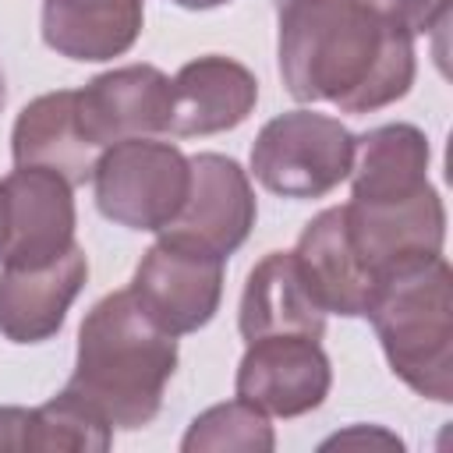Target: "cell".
I'll use <instances>...</instances> for the list:
<instances>
[{
    "mask_svg": "<svg viewBox=\"0 0 453 453\" xmlns=\"http://www.w3.org/2000/svg\"><path fill=\"white\" fill-rule=\"evenodd\" d=\"M280 71L294 99H329L365 113L400 99L414 78L411 32L368 0H287Z\"/></svg>",
    "mask_w": 453,
    "mask_h": 453,
    "instance_id": "cell-1",
    "label": "cell"
},
{
    "mask_svg": "<svg viewBox=\"0 0 453 453\" xmlns=\"http://www.w3.org/2000/svg\"><path fill=\"white\" fill-rule=\"evenodd\" d=\"M177 365V340L156 326L131 290L103 297L78 333V365L67 393L120 428L152 421Z\"/></svg>",
    "mask_w": 453,
    "mask_h": 453,
    "instance_id": "cell-2",
    "label": "cell"
},
{
    "mask_svg": "<svg viewBox=\"0 0 453 453\" xmlns=\"http://www.w3.org/2000/svg\"><path fill=\"white\" fill-rule=\"evenodd\" d=\"M365 315L393 372L418 393L449 400V269L439 255L396 262L375 276Z\"/></svg>",
    "mask_w": 453,
    "mask_h": 453,
    "instance_id": "cell-3",
    "label": "cell"
},
{
    "mask_svg": "<svg viewBox=\"0 0 453 453\" xmlns=\"http://www.w3.org/2000/svg\"><path fill=\"white\" fill-rule=\"evenodd\" d=\"M92 184L106 219L131 230H163L188 202L191 163L173 145L131 138L99 156Z\"/></svg>",
    "mask_w": 453,
    "mask_h": 453,
    "instance_id": "cell-4",
    "label": "cell"
},
{
    "mask_svg": "<svg viewBox=\"0 0 453 453\" xmlns=\"http://www.w3.org/2000/svg\"><path fill=\"white\" fill-rule=\"evenodd\" d=\"M354 145V134L333 117L283 113L262 127L251 170L283 198H319L350 173Z\"/></svg>",
    "mask_w": 453,
    "mask_h": 453,
    "instance_id": "cell-5",
    "label": "cell"
},
{
    "mask_svg": "<svg viewBox=\"0 0 453 453\" xmlns=\"http://www.w3.org/2000/svg\"><path fill=\"white\" fill-rule=\"evenodd\" d=\"M127 290L156 326L180 336L212 319L223 290V258L163 237L142 258Z\"/></svg>",
    "mask_w": 453,
    "mask_h": 453,
    "instance_id": "cell-6",
    "label": "cell"
},
{
    "mask_svg": "<svg viewBox=\"0 0 453 453\" xmlns=\"http://www.w3.org/2000/svg\"><path fill=\"white\" fill-rule=\"evenodd\" d=\"M4 269H42L74 248L71 184L42 166H18L4 180Z\"/></svg>",
    "mask_w": 453,
    "mask_h": 453,
    "instance_id": "cell-7",
    "label": "cell"
},
{
    "mask_svg": "<svg viewBox=\"0 0 453 453\" xmlns=\"http://www.w3.org/2000/svg\"><path fill=\"white\" fill-rule=\"evenodd\" d=\"M78 127L99 152L131 138H149L170 124V78L152 64L106 71L74 92Z\"/></svg>",
    "mask_w": 453,
    "mask_h": 453,
    "instance_id": "cell-8",
    "label": "cell"
},
{
    "mask_svg": "<svg viewBox=\"0 0 453 453\" xmlns=\"http://www.w3.org/2000/svg\"><path fill=\"white\" fill-rule=\"evenodd\" d=\"M255 223V198L241 173V166L226 156H195L191 159V188L188 202L163 237L202 248L209 255L226 258Z\"/></svg>",
    "mask_w": 453,
    "mask_h": 453,
    "instance_id": "cell-9",
    "label": "cell"
},
{
    "mask_svg": "<svg viewBox=\"0 0 453 453\" xmlns=\"http://www.w3.org/2000/svg\"><path fill=\"white\" fill-rule=\"evenodd\" d=\"M329 389V361L308 336H262L237 368V400L269 414H304Z\"/></svg>",
    "mask_w": 453,
    "mask_h": 453,
    "instance_id": "cell-10",
    "label": "cell"
},
{
    "mask_svg": "<svg viewBox=\"0 0 453 453\" xmlns=\"http://www.w3.org/2000/svg\"><path fill=\"white\" fill-rule=\"evenodd\" d=\"M326 329V308L311 294L294 251L265 255L244 287L241 297V336H308L319 340Z\"/></svg>",
    "mask_w": 453,
    "mask_h": 453,
    "instance_id": "cell-11",
    "label": "cell"
},
{
    "mask_svg": "<svg viewBox=\"0 0 453 453\" xmlns=\"http://www.w3.org/2000/svg\"><path fill=\"white\" fill-rule=\"evenodd\" d=\"M258 81L248 67L226 57H202L177 71L170 81V124L173 134H212L241 124L255 106Z\"/></svg>",
    "mask_w": 453,
    "mask_h": 453,
    "instance_id": "cell-12",
    "label": "cell"
},
{
    "mask_svg": "<svg viewBox=\"0 0 453 453\" xmlns=\"http://www.w3.org/2000/svg\"><path fill=\"white\" fill-rule=\"evenodd\" d=\"M85 255L71 248L42 269L0 273V333L14 343H39L60 329L67 304L85 283Z\"/></svg>",
    "mask_w": 453,
    "mask_h": 453,
    "instance_id": "cell-13",
    "label": "cell"
},
{
    "mask_svg": "<svg viewBox=\"0 0 453 453\" xmlns=\"http://www.w3.org/2000/svg\"><path fill=\"white\" fill-rule=\"evenodd\" d=\"M99 149L85 142L78 127L74 92H50L28 103L14 124V163L18 166H42L60 173L71 188L92 180L99 163Z\"/></svg>",
    "mask_w": 453,
    "mask_h": 453,
    "instance_id": "cell-14",
    "label": "cell"
},
{
    "mask_svg": "<svg viewBox=\"0 0 453 453\" xmlns=\"http://www.w3.org/2000/svg\"><path fill=\"white\" fill-rule=\"evenodd\" d=\"M294 258L326 311L365 315L375 276L357 262L347 241L343 209H326L315 223H308V230L297 241Z\"/></svg>",
    "mask_w": 453,
    "mask_h": 453,
    "instance_id": "cell-15",
    "label": "cell"
},
{
    "mask_svg": "<svg viewBox=\"0 0 453 453\" xmlns=\"http://www.w3.org/2000/svg\"><path fill=\"white\" fill-rule=\"evenodd\" d=\"M142 32V0H46L42 35L71 60L124 53Z\"/></svg>",
    "mask_w": 453,
    "mask_h": 453,
    "instance_id": "cell-16",
    "label": "cell"
},
{
    "mask_svg": "<svg viewBox=\"0 0 453 453\" xmlns=\"http://www.w3.org/2000/svg\"><path fill=\"white\" fill-rule=\"evenodd\" d=\"M425 138L414 127H379L354 145V202H403L425 184Z\"/></svg>",
    "mask_w": 453,
    "mask_h": 453,
    "instance_id": "cell-17",
    "label": "cell"
},
{
    "mask_svg": "<svg viewBox=\"0 0 453 453\" xmlns=\"http://www.w3.org/2000/svg\"><path fill=\"white\" fill-rule=\"evenodd\" d=\"M28 446L35 449H106L110 421L99 418L74 393L53 396L46 407L28 414Z\"/></svg>",
    "mask_w": 453,
    "mask_h": 453,
    "instance_id": "cell-18",
    "label": "cell"
},
{
    "mask_svg": "<svg viewBox=\"0 0 453 453\" xmlns=\"http://www.w3.org/2000/svg\"><path fill=\"white\" fill-rule=\"evenodd\" d=\"M379 14H386L389 21L403 25L411 35L414 32H428V28H442L446 14H449V0H368Z\"/></svg>",
    "mask_w": 453,
    "mask_h": 453,
    "instance_id": "cell-19",
    "label": "cell"
},
{
    "mask_svg": "<svg viewBox=\"0 0 453 453\" xmlns=\"http://www.w3.org/2000/svg\"><path fill=\"white\" fill-rule=\"evenodd\" d=\"M28 414L18 407L0 411V446H28Z\"/></svg>",
    "mask_w": 453,
    "mask_h": 453,
    "instance_id": "cell-20",
    "label": "cell"
},
{
    "mask_svg": "<svg viewBox=\"0 0 453 453\" xmlns=\"http://www.w3.org/2000/svg\"><path fill=\"white\" fill-rule=\"evenodd\" d=\"M4 234H7V202H4V184H0V251H4Z\"/></svg>",
    "mask_w": 453,
    "mask_h": 453,
    "instance_id": "cell-21",
    "label": "cell"
},
{
    "mask_svg": "<svg viewBox=\"0 0 453 453\" xmlns=\"http://www.w3.org/2000/svg\"><path fill=\"white\" fill-rule=\"evenodd\" d=\"M180 7H216V4H226V0H177Z\"/></svg>",
    "mask_w": 453,
    "mask_h": 453,
    "instance_id": "cell-22",
    "label": "cell"
},
{
    "mask_svg": "<svg viewBox=\"0 0 453 453\" xmlns=\"http://www.w3.org/2000/svg\"><path fill=\"white\" fill-rule=\"evenodd\" d=\"M0 106H4V78H0Z\"/></svg>",
    "mask_w": 453,
    "mask_h": 453,
    "instance_id": "cell-23",
    "label": "cell"
},
{
    "mask_svg": "<svg viewBox=\"0 0 453 453\" xmlns=\"http://www.w3.org/2000/svg\"><path fill=\"white\" fill-rule=\"evenodd\" d=\"M276 4H280V7H283V4H287V0H276Z\"/></svg>",
    "mask_w": 453,
    "mask_h": 453,
    "instance_id": "cell-24",
    "label": "cell"
}]
</instances>
